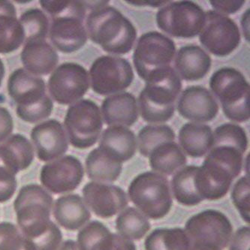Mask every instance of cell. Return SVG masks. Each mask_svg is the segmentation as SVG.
Segmentation results:
<instances>
[{
	"label": "cell",
	"mask_w": 250,
	"mask_h": 250,
	"mask_svg": "<svg viewBox=\"0 0 250 250\" xmlns=\"http://www.w3.org/2000/svg\"><path fill=\"white\" fill-rule=\"evenodd\" d=\"M54 198L44 187L29 184L21 188L14 202L18 228L36 250H57L62 233L51 215Z\"/></svg>",
	"instance_id": "6da1fadb"
},
{
	"label": "cell",
	"mask_w": 250,
	"mask_h": 250,
	"mask_svg": "<svg viewBox=\"0 0 250 250\" xmlns=\"http://www.w3.org/2000/svg\"><path fill=\"white\" fill-rule=\"evenodd\" d=\"M86 26L89 39L110 54H128L135 44V26L114 7L104 5L93 10Z\"/></svg>",
	"instance_id": "7a4b0ae2"
},
{
	"label": "cell",
	"mask_w": 250,
	"mask_h": 250,
	"mask_svg": "<svg viewBox=\"0 0 250 250\" xmlns=\"http://www.w3.org/2000/svg\"><path fill=\"white\" fill-rule=\"evenodd\" d=\"M181 89V78L171 67L153 75L146 82L138 99L144 121L163 124L171 120Z\"/></svg>",
	"instance_id": "3957f363"
},
{
	"label": "cell",
	"mask_w": 250,
	"mask_h": 250,
	"mask_svg": "<svg viewBox=\"0 0 250 250\" xmlns=\"http://www.w3.org/2000/svg\"><path fill=\"white\" fill-rule=\"evenodd\" d=\"M209 87L229 120L237 123L249 121L250 84L241 72L229 67L219 68L209 79Z\"/></svg>",
	"instance_id": "277c9868"
},
{
	"label": "cell",
	"mask_w": 250,
	"mask_h": 250,
	"mask_svg": "<svg viewBox=\"0 0 250 250\" xmlns=\"http://www.w3.org/2000/svg\"><path fill=\"white\" fill-rule=\"evenodd\" d=\"M128 194L132 203L149 219L165 217L172 207L168 181L159 173L147 171L137 176L128 187Z\"/></svg>",
	"instance_id": "5b68a950"
},
{
	"label": "cell",
	"mask_w": 250,
	"mask_h": 250,
	"mask_svg": "<svg viewBox=\"0 0 250 250\" xmlns=\"http://www.w3.org/2000/svg\"><path fill=\"white\" fill-rule=\"evenodd\" d=\"M172 39L158 32H149L138 39L133 54L137 73L145 82L157 72L169 68L175 56Z\"/></svg>",
	"instance_id": "8992f818"
},
{
	"label": "cell",
	"mask_w": 250,
	"mask_h": 250,
	"mask_svg": "<svg viewBox=\"0 0 250 250\" xmlns=\"http://www.w3.org/2000/svg\"><path fill=\"white\" fill-rule=\"evenodd\" d=\"M64 125L70 143L78 149L91 147L99 140L103 123L99 107L89 99H82L69 106Z\"/></svg>",
	"instance_id": "52a82bcc"
},
{
	"label": "cell",
	"mask_w": 250,
	"mask_h": 250,
	"mask_svg": "<svg viewBox=\"0 0 250 250\" xmlns=\"http://www.w3.org/2000/svg\"><path fill=\"white\" fill-rule=\"evenodd\" d=\"M185 231L191 245L223 250L231 241L233 227L224 213L207 209L187 220Z\"/></svg>",
	"instance_id": "ba28073f"
},
{
	"label": "cell",
	"mask_w": 250,
	"mask_h": 250,
	"mask_svg": "<svg viewBox=\"0 0 250 250\" xmlns=\"http://www.w3.org/2000/svg\"><path fill=\"white\" fill-rule=\"evenodd\" d=\"M205 12L192 1H179L167 4L156 14L159 29L176 38L195 37L205 26Z\"/></svg>",
	"instance_id": "9c48e42d"
},
{
	"label": "cell",
	"mask_w": 250,
	"mask_h": 250,
	"mask_svg": "<svg viewBox=\"0 0 250 250\" xmlns=\"http://www.w3.org/2000/svg\"><path fill=\"white\" fill-rule=\"evenodd\" d=\"M92 89L102 96L123 91L132 84L134 72L125 59L102 56L96 59L89 69Z\"/></svg>",
	"instance_id": "30bf717a"
},
{
	"label": "cell",
	"mask_w": 250,
	"mask_h": 250,
	"mask_svg": "<svg viewBox=\"0 0 250 250\" xmlns=\"http://www.w3.org/2000/svg\"><path fill=\"white\" fill-rule=\"evenodd\" d=\"M205 16V26L199 37L202 45L216 57L231 54L241 42V33L237 23L216 11H208Z\"/></svg>",
	"instance_id": "8fae6325"
},
{
	"label": "cell",
	"mask_w": 250,
	"mask_h": 250,
	"mask_svg": "<svg viewBox=\"0 0 250 250\" xmlns=\"http://www.w3.org/2000/svg\"><path fill=\"white\" fill-rule=\"evenodd\" d=\"M89 87L86 70L75 62H65L57 67L48 81L51 97L58 104H72L82 99Z\"/></svg>",
	"instance_id": "7c38bea8"
},
{
	"label": "cell",
	"mask_w": 250,
	"mask_h": 250,
	"mask_svg": "<svg viewBox=\"0 0 250 250\" xmlns=\"http://www.w3.org/2000/svg\"><path fill=\"white\" fill-rule=\"evenodd\" d=\"M84 168L79 159L72 156H62L43 166L40 181L47 191L61 195L76 189L83 181Z\"/></svg>",
	"instance_id": "4fadbf2b"
},
{
	"label": "cell",
	"mask_w": 250,
	"mask_h": 250,
	"mask_svg": "<svg viewBox=\"0 0 250 250\" xmlns=\"http://www.w3.org/2000/svg\"><path fill=\"white\" fill-rule=\"evenodd\" d=\"M86 206L98 217L108 219L122 211L128 205L126 193L117 186L89 182L82 189Z\"/></svg>",
	"instance_id": "5bb4252c"
},
{
	"label": "cell",
	"mask_w": 250,
	"mask_h": 250,
	"mask_svg": "<svg viewBox=\"0 0 250 250\" xmlns=\"http://www.w3.org/2000/svg\"><path fill=\"white\" fill-rule=\"evenodd\" d=\"M31 139L40 161H54L62 157L68 149L65 130L54 119L36 125L32 130Z\"/></svg>",
	"instance_id": "9a60e30c"
},
{
	"label": "cell",
	"mask_w": 250,
	"mask_h": 250,
	"mask_svg": "<svg viewBox=\"0 0 250 250\" xmlns=\"http://www.w3.org/2000/svg\"><path fill=\"white\" fill-rule=\"evenodd\" d=\"M179 114L195 122L213 121L219 112V105L210 92L202 86H192L183 92L177 104Z\"/></svg>",
	"instance_id": "2e32d148"
},
{
	"label": "cell",
	"mask_w": 250,
	"mask_h": 250,
	"mask_svg": "<svg viewBox=\"0 0 250 250\" xmlns=\"http://www.w3.org/2000/svg\"><path fill=\"white\" fill-rule=\"evenodd\" d=\"M8 92L16 103L17 108L32 107L48 97L44 80L23 68H18L10 75Z\"/></svg>",
	"instance_id": "e0dca14e"
},
{
	"label": "cell",
	"mask_w": 250,
	"mask_h": 250,
	"mask_svg": "<svg viewBox=\"0 0 250 250\" xmlns=\"http://www.w3.org/2000/svg\"><path fill=\"white\" fill-rule=\"evenodd\" d=\"M50 39L54 47L64 54L75 52L87 42L83 20L74 15L52 18Z\"/></svg>",
	"instance_id": "ac0fdd59"
},
{
	"label": "cell",
	"mask_w": 250,
	"mask_h": 250,
	"mask_svg": "<svg viewBox=\"0 0 250 250\" xmlns=\"http://www.w3.org/2000/svg\"><path fill=\"white\" fill-rule=\"evenodd\" d=\"M80 250H136L132 241L111 231L99 221L88 223L78 234Z\"/></svg>",
	"instance_id": "d6986e66"
},
{
	"label": "cell",
	"mask_w": 250,
	"mask_h": 250,
	"mask_svg": "<svg viewBox=\"0 0 250 250\" xmlns=\"http://www.w3.org/2000/svg\"><path fill=\"white\" fill-rule=\"evenodd\" d=\"M53 215L59 226L67 231H77L91 218L83 198L78 194L59 197L53 205Z\"/></svg>",
	"instance_id": "ffe728a7"
},
{
	"label": "cell",
	"mask_w": 250,
	"mask_h": 250,
	"mask_svg": "<svg viewBox=\"0 0 250 250\" xmlns=\"http://www.w3.org/2000/svg\"><path fill=\"white\" fill-rule=\"evenodd\" d=\"M33 159V145L23 135H11L0 144V167L15 175L27 169Z\"/></svg>",
	"instance_id": "44dd1931"
},
{
	"label": "cell",
	"mask_w": 250,
	"mask_h": 250,
	"mask_svg": "<svg viewBox=\"0 0 250 250\" xmlns=\"http://www.w3.org/2000/svg\"><path fill=\"white\" fill-rule=\"evenodd\" d=\"M21 57L26 71L36 76L51 73L59 62L57 51L45 40L25 42Z\"/></svg>",
	"instance_id": "7402d4cb"
},
{
	"label": "cell",
	"mask_w": 250,
	"mask_h": 250,
	"mask_svg": "<svg viewBox=\"0 0 250 250\" xmlns=\"http://www.w3.org/2000/svg\"><path fill=\"white\" fill-rule=\"evenodd\" d=\"M102 113L106 124L112 126H132L138 118L136 99L129 93L108 96L102 105Z\"/></svg>",
	"instance_id": "603a6c76"
},
{
	"label": "cell",
	"mask_w": 250,
	"mask_h": 250,
	"mask_svg": "<svg viewBox=\"0 0 250 250\" xmlns=\"http://www.w3.org/2000/svg\"><path fill=\"white\" fill-rule=\"evenodd\" d=\"M211 62V58L202 47L190 44L179 50L175 66L183 79L196 82L208 73Z\"/></svg>",
	"instance_id": "cb8c5ba5"
},
{
	"label": "cell",
	"mask_w": 250,
	"mask_h": 250,
	"mask_svg": "<svg viewBox=\"0 0 250 250\" xmlns=\"http://www.w3.org/2000/svg\"><path fill=\"white\" fill-rule=\"evenodd\" d=\"M99 147L120 163L128 161L136 151L135 134L125 127H109L103 132Z\"/></svg>",
	"instance_id": "d4e9b609"
},
{
	"label": "cell",
	"mask_w": 250,
	"mask_h": 250,
	"mask_svg": "<svg viewBox=\"0 0 250 250\" xmlns=\"http://www.w3.org/2000/svg\"><path fill=\"white\" fill-rule=\"evenodd\" d=\"M24 39L15 5L9 1L0 0V54L17 51Z\"/></svg>",
	"instance_id": "484cf974"
},
{
	"label": "cell",
	"mask_w": 250,
	"mask_h": 250,
	"mask_svg": "<svg viewBox=\"0 0 250 250\" xmlns=\"http://www.w3.org/2000/svg\"><path fill=\"white\" fill-rule=\"evenodd\" d=\"M179 142L188 156L202 157L213 146V132L211 128L205 124L187 123L179 132Z\"/></svg>",
	"instance_id": "4316f807"
},
{
	"label": "cell",
	"mask_w": 250,
	"mask_h": 250,
	"mask_svg": "<svg viewBox=\"0 0 250 250\" xmlns=\"http://www.w3.org/2000/svg\"><path fill=\"white\" fill-rule=\"evenodd\" d=\"M122 163L101 148L93 149L86 157V174L95 182H114L122 173Z\"/></svg>",
	"instance_id": "83f0119b"
},
{
	"label": "cell",
	"mask_w": 250,
	"mask_h": 250,
	"mask_svg": "<svg viewBox=\"0 0 250 250\" xmlns=\"http://www.w3.org/2000/svg\"><path fill=\"white\" fill-rule=\"evenodd\" d=\"M149 166L153 171L171 175L187 164L182 149L175 142H166L155 147L149 154Z\"/></svg>",
	"instance_id": "f1b7e54d"
},
{
	"label": "cell",
	"mask_w": 250,
	"mask_h": 250,
	"mask_svg": "<svg viewBox=\"0 0 250 250\" xmlns=\"http://www.w3.org/2000/svg\"><path fill=\"white\" fill-rule=\"evenodd\" d=\"M198 167L187 166L176 173L171 181L173 195L177 202L184 206L199 205L204 199L197 190L195 177Z\"/></svg>",
	"instance_id": "f546056e"
},
{
	"label": "cell",
	"mask_w": 250,
	"mask_h": 250,
	"mask_svg": "<svg viewBox=\"0 0 250 250\" xmlns=\"http://www.w3.org/2000/svg\"><path fill=\"white\" fill-rule=\"evenodd\" d=\"M145 250H189L191 241L184 229H155L146 237Z\"/></svg>",
	"instance_id": "4dcf8cb0"
},
{
	"label": "cell",
	"mask_w": 250,
	"mask_h": 250,
	"mask_svg": "<svg viewBox=\"0 0 250 250\" xmlns=\"http://www.w3.org/2000/svg\"><path fill=\"white\" fill-rule=\"evenodd\" d=\"M150 227V223L145 215L135 208H127L116 220L117 231L128 240H141Z\"/></svg>",
	"instance_id": "1f68e13d"
},
{
	"label": "cell",
	"mask_w": 250,
	"mask_h": 250,
	"mask_svg": "<svg viewBox=\"0 0 250 250\" xmlns=\"http://www.w3.org/2000/svg\"><path fill=\"white\" fill-rule=\"evenodd\" d=\"M174 138L175 134L168 125H146L138 133L140 153L148 157L155 147L166 142H174Z\"/></svg>",
	"instance_id": "d6a6232c"
},
{
	"label": "cell",
	"mask_w": 250,
	"mask_h": 250,
	"mask_svg": "<svg viewBox=\"0 0 250 250\" xmlns=\"http://www.w3.org/2000/svg\"><path fill=\"white\" fill-rule=\"evenodd\" d=\"M20 23L24 33V43L34 40H45L48 33L49 21L42 10H27L21 16Z\"/></svg>",
	"instance_id": "836d02e7"
},
{
	"label": "cell",
	"mask_w": 250,
	"mask_h": 250,
	"mask_svg": "<svg viewBox=\"0 0 250 250\" xmlns=\"http://www.w3.org/2000/svg\"><path fill=\"white\" fill-rule=\"evenodd\" d=\"M0 250H36L19 228L10 222L0 223Z\"/></svg>",
	"instance_id": "e575fe53"
},
{
	"label": "cell",
	"mask_w": 250,
	"mask_h": 250,
	"mask_svg": "<svg viewBox=\"0 0 250 250\" xmlns=\"http://www.w3.org/2000/svg\"><path fill=\"white\" fill-rule=\"evenodd\" d=\"M233 203L246 223L250 222V177H243L234 184L231 192Z\"/></svg>",
	"instance_id": "d590c367"
},
{
	"label": "cell",
	"mask_w": 250,
	"mask_h": 250,
	"mask_svg": "<svg viewBox=\"0 0 250 250\" xmlns=\"http://www.w3.org/2000/svg\"><path fill=\"white\" fill-rule=\"evenodd\" d=\"M53 108L54 103L48 96L45 100L36 105L25 108H16V113L22 121L30 124H36L50 117Z\"/></svg>",
	"instance_id": "8d00e7d4"
},
{
	"label": "cell",
	"mask_w": 250,
	"mask_h": 250,
	"mask_svg": "<svg viewBox=\"0 0 250 250\" xmlns=\"http://www.w3.org/2000/svg\"><path fill=\"white\" fill-rule=\"evenodd\" d=\"M18 187L16 175L0 167V203H5L12 199Z\"/></svg>",
	"instance_id": "74e56055"
},
{
	"label": "cell",
	"mask_w": 250,
	"mask_h": 250,
	"mask_svg": "<svg viewBox=\"0 0 250 250\" xmlns=\"http://www.w3.org/2000/svg\"><path fill=\"white\" fill-rule=\"evenodd\" d=\"M42 8L46 11L52 18L61 16L68 12L69 9L71 1L62 0H41L40 1Z\"/></svg>",
	"instance_id": "f35d334b"
},
{
	"label": "cell",
	"mask_w": 250,
	"mask_h": 250,
	"mask_svg": "<svg viewBox=\"0 0 250 250\" xmlns=\"http://www.w3.org/2000/svg\"><path fill=\"white\" fill-rule=\"evenodd\" d=\"M250 227L240 228L233 237L229 250H250Z\"/></svg>",
	"instance_id": "ab89813d"
},
{
	"label": "cell",
	"mask_w": 250,
	"mask_h": 250,
	"mask_svg": "<svg viewBox=\"0 0 250 250\" xmlns=\"http://www.w3.org/2000/svg\"><path fill=\"white\" fill-rule=\"evenodd\" d=\"M210 4L214 9L217 11L219 13L234 14L238 12L244 6L245 1L244 0H228V1H219V0H211L209 1Z\"/></svg>",
	"instance_id": "60d3db41"
},
{
	"label": "cell",
	"mask_w": 250,
	"mask_h": 250,
	"mask_svg": "<svg viewBox=\"0 0 250 250\" xmlns=\"http://www.w3.org/2000/svg\"><path fill=\"white\" fill-rule=\"evenodd\" d=\"M14 122L12 115L5 107L0 106V143L7 139L13 132Z\"/></svg>",
	"instance_id": "b9f144b4"
},
{
	"label": "cell",
	"mask_w": 250,
	"mask_h": 250,
	"mask_svg": "<svg viewBox=\"0 0 250 250\" xmlns=\"http://www.w3.org/2000/svg\"><path fill=\"white\" fill-rule=\"evenodd\" d=\"M125 2L136 6L148 5L152 7H160L169 3V1H142V0H126Z\"/></svg>",
	"instance_id": "7bdbcfd3"
},
{
	"label": "cell",
	"mask_w": 250,
	"mask_h": 250,
	"mask_svg": "<svg viewBox=\"0 0 250 250\" xmlns=\"http://www.w3.org/2000/svg\"><path fill=\"white\" fill-rule=\"evenodd\" d=\"M57 250H80L76 241L67 240L61 244Z\"/></svg>",
	"instance_id": "ee69618b"
},
{
	"label": "cell",
	"mask_w": 250,
	"mask_h": 250,
	"mask_svg": "<svg viewBox=\"0 0 250 250\" xmlns=\"http://www.w3.org/2000/svg\"><path fill=\"white\" fill-rule=\"evenodd\" d=\"M5 66H4L3 62L0 59V86L2 85V80H3L4 76H5Z\"/></svg>",
	"instance_id": "f6af8a7d"
},
{
	"label": "cell",
	"mask_w": 250,
	"mask_h": 250,
	"mask_svg": "<svg viewBox=\"0 0 250 250\" xmlns=\"http://www.w3.org/2000/svg\"><path fill=\"white\" fill-rule=\"evenodd\" d=\"M189 250H221L218 249L209 248V247H199V246L191 245Z\"/></svg>",
	"instance_id": "bcb514c9"
}]
</instances>
